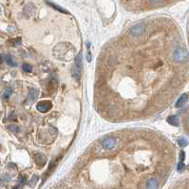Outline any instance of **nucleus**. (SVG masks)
<instances>
[{
    "instance_id": "ddd939ff",
    "label": "nucleus",
    "mask_w": 189,
    "mask_h": 189,
    "mask_svg": "<svg viewBox=\"0 0 189 189\" xmlns=\"http://www.w3.org/2000/svg\"><path fill=\"white\" fill-rule=\"evenodd\" d=\"M37 182H38V177L37 176H33L32 179L31 180V182H30V185L31 186H33V185H35V183H37Z\"/></svg>"
},
{
    "instance_id": "6ab92c4d",
    "label": "nucleus",
    "mask_w": 189,
    "mask_h": 189,
    "mask_svg": "<svg viewBox=\"0 0 189 189\" xmlns=\"http://www.w3.org/2000/svg\"><path fill=\"white\" fill-rule=\"evenodd\" d=\"M20 41H21L20 38H16V39H14V40H13L14 45H15V44H19V43H20Z\"/></svg>"
},
{
    "instance_id": "dca6fc26",
    "label": "nucleus",
    "mask_w": 189,
    "mask_h": 189,
    "mask_svg": "<svg viewBox=\"0 0 189 189\" xmlns=\"http://www.w3.org/2000/svg\"><path fill=\"white\" fill-rule=\"evenodd\" d=\"M9 128L10 129H12V131H13V132H18L19 131V127H15V125H10Z\"/></svg>"
},
{
    "instance_id": "f3484780",
    "label": "nucleus",
    "mask_w": 189,
    "mask_h": 189,
    "mask_svg": "<svg viewBox=\"0 0 189 189\" xmlns=\"http://www.w3.org/2000/svg\"><path fill=\"white\" fill-rule=\"evenodd\" d=\"M177 167H178V171H182V169L185 168V166H183L182 163H179Z\"/></svg>"
},
{
    "instance_id": "412c9836",
    "label": "nucleus",
    "mask_w": 189,
    "mask_h": 189,
    "mask_svg": "<svg viewBox=\"0 0 189 189\" xmlns=\"http://www.w3.org/2000/svg\"><path fill=\"white\" fill-rule=\"evenodd\" d=\"M183 159H185V153L182 152L181 153V161H183Z\"/></svg>"
},
{
    "instance_id": "6e6552de",
    "label": "nucleus",
    "mask_w": 189,
    "mask_h": 189,
    "mask_svg": "<svg viewBox=\"0 0 189 189\" xmlns=\"http://www.w3.org/2000/svg\"><path fill=\"white\" fill-rule=\"evenodd\" d=\"M185 101H186V94H183L176 102V108H181V106L183 105V104L185 103Z\"/></svg>"
},
{
    "instance_id": "a211bd4d",
    "label": "nucleus",
    "mask_w": 189,
    "mask_h": 189,
    "mask_svg": "<svg viewBox=\"0 0 189 189\" xmlns=\"http://www.w3.org/2000/svg\"><path fill=\"white\" fill-rule=\"evenodd\" d=\"M149 1L153 4H158V3H161V2L164 1V0H149Z\"/></svg>"
},
{
    "instance_id": "5701e85b",
    "label": "nucleus",
    "mask_w": 189,
    "mask_h": 189,
    "mask_svg": "<svg viewBox=\"0 0 189 189\" xmlns=\"http://www.w3.org/2000/svg\"><path fill=\"white\" fill-rule=\"evenodd\" d=\"M188 38H189V27H188Z\"/></svg>"
},
{
    "instance_id": "4468645a",
    "label": "nucleus",
    "mask_w": 189,
    "mask_h": 189,
    "mask_svg": "<svg viewBox=\"0 0 189 189\" xmlns=\"http://www.w3.org/2000/svg\"><path fill=\"white\" fill-rule=\"evenodd\" d=\"M178 143H179V144H180L181 145V147H185V145L187 144V141H186V140L185 139H180V140H179V141H178Z\"/></svg>"
},
{
    "instance_id": "f257e3e1",
    "label": "nucleus",
    "mask_w": 189,
    "mask_h": 189,
    "mask_svg": "<svg viewBox=\"0 0 189 189\" xmlns=\"http://www.w3.org/2000/svg\"><path fill=\"white\" fill-rule=\"evenodd\" d=\"M147 31V28L144 25V24H137V25H135L131 28V30H130V32H131V34L134 36H141L143 35L144 33Z\"/></svg>"
},
{
    "instance_id": "0eeeda50",
    "label": "nucleus",
    "mask_w": 189,
    "mask_h": 189,
    "mask_svg": "<svg viewBox=\"0 0 189 189\" xmlns=\"http://www.w3.org/2000/svg\"><path fill=\"white\" fill-rule=\"evenodd\" d=\"M38 96V93H37V90L34 89H32L31 91H30V94H29V99H30V101L32 102H34L37 98Z\"/></svg>"
},
{
    "instance_id": "9b49d317",
    "label": "nucleus",
    "mask_w": 189,
    "mask_h": 189,
    "mask_svg": "<svg viewBox=\"0 0 189 189\" xmlns=\"http://www.w3.org/2000/svg\"><path fill=\"white\" fill-rule=\"evenodd\" d=\"M22 69H23V70L25 71V72H32V67L30 64H27V63H25V64L22 65Z\"/></svg>"
},
{
    "instance_id": "39448f33",
    "label": "nucleus",
    "mask_w": 189,
    "mask_h": 189,
    "mask_svg": "<svg viewBox=\"0 0 189 189\" xmlns=\"http://www.w3.org/2000/svg\"><path fill=\"white\" fill-rule=\"evenodd\" d=\"M35 161H36V163L39 164L40 166H43L46 163L47 159L45 157V155H43L41 153H38V154L35 155Z\"/></svg>"
},
{
    "instance_id": "7ed1b4c3",
    "label": "nucleus",
    "mask_w": 189,
    "mask_h": 189,
    "mask_svg": "<svg viewBox=\"0 0 189 189\" xmlns=\"http://www.w3.org/2000/svg\"><path fill=\"white\" fill-rule=\"evenodd\" d=\"M102 145H103V147L105 149H108V150L113 149L116 145V140L112 137L105 138L103 141V143H102Z\"/></svg>"
},
{
    "instance_id": "2eb2a0df",
    "label": "nucleus",
    "mask_w": 189,
    "mask_h": 189,
    "mask_svg": "<svg viewBox=\"0 0 189 189\" xmlns=\"http://www.w3.org/2000/svg\"><path fill=\"white\" fill-rule=\"evenodd\" d=\"M185 128L189 131V114H187V116L185 117Z\"/></svg>"
},
{
    "instance_id": "b1692460",
    "label": "nucleus",
    "mask_w": 189,
    "mask_h": 189,
    "mask_svg": "<svg viewBox=\"0 0 189 189\" xmlns=\"http://www.w3.org/2000/svg\"><path fill=\"white\" fill-rule=\"evenodd\" d=\"M1 182H1V181H0V185H1Z\"/></svg>"
},
{
    "instance_id": "4be33fe9",
    "label": "nucleus",
    "mask_w": 189,
    "mask_h": 189,
    "mask_svg": "<svg viewBox=\"0 0 189 189\" xmlns=\"http://www.w3.org/2000/svg\"><path fill=\"white\" fill-rule=\"evenodd\" d=\"M2 62H3V56L2 54H0V64H1Z\"/></svg>"
},
{
    "instance_id": "1a4fd4ad",
    "label": "nucleus",
    "mask_w": 189,
    "mask_h": 189,
    "mask_svg": "<svg viewBox=\"0 0 189 189\" xmlns=\"http://www.w3.org/2000/svg\"><path fill=\"white\" fill-rule=\"evenodd\" d=\"M12 94V89L11 88L5 89L4 92H3V98H4L5 100H7V99L10 98V97H11Z\"/></svg>"
},
{
    "instance_id": "20e7f679",
    "label": "nucleus",
    "mask_w": 189,
    "mask_h": 189,
    "mask_svg": "<svg viewBox=\"0 0 189 189\" xmlns=\"http://www.w3.org/2000/svg\"><path fill=\"white\" fill-rule=\"evenodd\" d=\"M159 186V182L157 179L155 178H151L145 182V187L149 188V189H153V188H157Z\"/></svg>"
},
{
    "instance_id": "9d476101",
    "label": "nucleus",
    "mask_w": 189,
    "mask_h": 189,
    "mask_svg": "<svg viewBox=\"0 0 189 189\" xmlns=\"http://www.w3.org/2000/svg\"><path fill=\"white\" fill-rule=\"evenodd\" d=\"M167 122L172 125H178L179 120L177 116H170L169 118H167Z\"/></svg>"
},
{
    "instance_id": "423d86ee",
    "label": "nucleus",
    "mask_w": 189,
    "mask_h": 189,
    "mask_svg": "<svg viewBox=\"0 0 189 189\" xmlns=\"http://www.w3.org/2000/svg\"><path fill=\"white\" fill-rule=\"evenodd\" d=\"M5 61H6V63L7 64L10 66V67H16L17 66V63L16 62H14L13 60H12V56L11 55V54H8L6 57H5Z\"/></svg>"
},
{
    "instance_id": "f03ea898",
    "label": "nucleus",
    "mask_w": 189,
    "mask_h": 189,
    "mask_svg": "<svg viewBox=\"0 0 189 189\" xmlns=\"http://www.w3.org/2000/svg\"><path fill=\"white\" fill-rule=\"evenodd\" d=\"M52 108V105L50 101H41L37 104V109L42 113H46Z\"/></svg>"
},
{
    "instance_id": "f8f14e48",
    "label": "nucleus",
    "mask_w": 189,
    "mask_h": 189,
    "mask_svg": "<svg viewBox=\"0 0 189 189\" xmlns=\"http://www.w3.org/2000/svg\"><path fill=\"white\" fill-rule=\"evenodd\" d=\"M26 182H27V178L26 177H24V176L19 177V185L23 186L24 185H26Z\"/></svg>"
},
{
    "instance_id": "aec40b11",
    "label": "nucleus",
    "mask_w": 189,
    "mask_h": 189,
    "mask_svg": "<svg viewBox=\"0 0 189 189\" xmlns=\"http://www.w3.org/2000/svg\"><path fill=\"white\" fill-rule=\"evenodd\" d=\"M86 57H88V61L90 62L91 61V57H90V52L89 51L88 52V55H86Z\"/></svg>"
}]
</instances>
